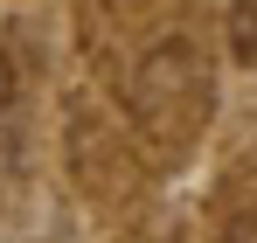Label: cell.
<instances>
[{
	"instance_id": "2",
	"label": "cell",
	"mask_w": 257,
	"mask_h": 243,
	"mask_svg": "<svg viewBox=\"0 0 257 243\" xmlns=\"http://www.w3.org/2000/svg\"><path fill=\"white\" fill-rule=\"evenodd\" d=\"M229 49H236L243 63L257 56V0H236V7H229Z\"/></svg>"
},
{
	"instance_id": "1",
	"label": "cell",
	"mask_w": 257,
	"mask_h": 243,
	"mask_svg": "<svg viewBox=\"0 0 257 243\" xmlns=\"http://www.w3.org/2000/svg\"><path fill=\"white\" fill-rule=\"evenodd\" d=\"M195 49L188 42H153L146 56H139V70H132V104L139 111H174L181 97H195Z\"/></svg>"
},
{
	"instance_id": "3",
	"label": "cell",
	"mask_w": 257,
	"mask_h": 243,
	"mask_svg": "<svg viewBox=\"0 0 257 243\" xmlns=\"http://www.w3.org/2000/svg\"><path fill=\"white\" fill-rule=\"evenodd\" d=\"M28 97V77H21V63H14V49H0V118H14V104Z\"/></svg>"
}]
</instances>
